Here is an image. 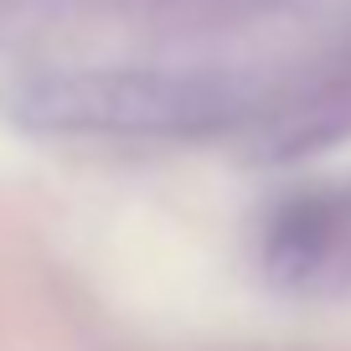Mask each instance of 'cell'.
<instances>
[{
  "mask_svg": "<svg viewBox=\"0 0 351 351\" xmlns=\"http://www.w3.org/2000/svg\"><path fill=\"white\" fill-rule=\"evenodd\" d=\"M269 285L305 300H351V181L279 202L258 232Z\"/></svg>",
  "mask_w": 351,
  "mask_h": 351,
  "instance_id": "cell-2",
  "label": "cell"
},
{
  "mask_svg": "<svg viewBox=\"0 0 351 351\" xmlns=\"http://www.w3.org/2000/svg\"><path fill=\"white\" fill-rule=\"evenodd\" d=\"M263 109L243 73L212 67H62L11 93V114L42 134L104 140H202Z\"/></svg>",
  "mask_w": 351,
  "mask_h": 351,
  "instance_id": "cell-1",
  "label": "cell"
}]
</instances>
